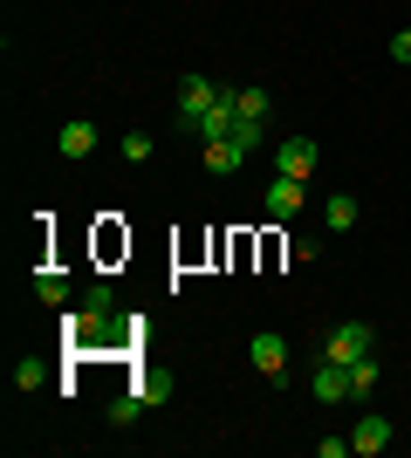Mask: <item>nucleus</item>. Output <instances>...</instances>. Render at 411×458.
<instances>
[{"instance_id": "6ab92c4d", "label": "nucleus", "mask_w": 411, "mask_h": 458, "mask_svg": "<svg viewBox=\"0 0 411 458\" xmlns=\"http://www.w3.org/2000/svg\"><path fill=\"white\" fill-rule=\"evenodd\" d=\"M391 55H398V62L411 69V28H398V35H391Z\"/></svg>"}, {"instance_id": "2eb2a0df", "label": "nucleus", "mask_w": 411, "mask_h": 458, "mask_svg": "<svg viewBox=\"0 0 411 458\" xmlns=\"http://www.w3.org/2000/svg\"><path fill=\"white\" fill-rule=\"evenodd\" d=\"M137 397H144V403H165V397H172V377H165V369H144V377H137Z\"/></svg>"}, {"instance_id": "f3484780", "label": "nucleus", "mask_w": 411, "mask_h": 458, "mask_svg": "<svg viewBox=\"0 0 411 458\" xmlns=\"http://www.w3.org/2000/svg\"><path fill=\"white\" fill-rule=\"evenodd\" d=\"M124 157H131V165H144V157H151V131H131V137H124Z\"/></svg>"}, {"instance_id": "4468645a", "label": "nucleus", "mask_w": 411, "mask_h": 458, "mask_svg": "<svg viewBox=\"0 0 411 458\" xmlns=\"http://www.w3.org/2000/svg\"><path fill=\"white\" fill-rule=\"evenodd\" d=\"M144 411H151V403L137 397V390H124V397L110 403V424H117V431H124V424H137V418H144Z\"/></svg>"}, {"instance_id": "6e6552de", "label": "nucleus", "mask_w": 411, "mask_h": 458, "mask_svg": "<svg viewBox=\"0 0 411 458\" xmlns=\"http://www.w3.org/2000/svg\"><path fill=\"white\" fill-rule=\"evenodd\" d=\"M309 390H315V403H343V397H350V369H343V363H315Z\"/></svg>"}, {"instance_id": "39448f33", "label": "nucleus", "mask_w": 411, "mask_h": 458, "mask_svg": "<svg viewBox=\"0 0 411 458\" xmlns=\"http://www.w3.org/2000/svg\"><path fill=\"white\" fill-rule=\"evenodd\" d=\"M199 157H206L213 178H234L240 165H247V144H240V137H213V144H199Z\"/></svg>"}, {"instance_id": "1a4fd4ad", "label": "nucleus", "mask_w": 411, "mask_h": 458, "mask_svg": "<svg viewBox=\"0 0 411 458\" xmlns=\"http://www.w3.org/2000/svg\"><path fill=\"white\" fill-rule=\"evenodd\" d=\"M274 157H281V172H288V178H309L315 172V137H281V151H274Z\"/></svg>"}, {"instance_id": "7ed1b4c3", "label": "nucleus", "mask_w": 411, "mask_h": 458, "mask_svg": "<svg viewBox=\"0 0 411 458\" xmlns=\"http://www.w3.org/2000/svg\"><path fill=\"white\" fill-rule=\"evenodd\" d=\"M247 363H254L261 377H288V343H281L274 328H261V335H247Z\"/></svg>"}, {"instance_id": "0eeeda50", "label": "nucleus", "mask_w": 411, "mask_h": 458, "mask_svg": "<svg viewBox=\"0 0 411 458\" xmlns=\"http://www.w3.org/2000/svg\"><path fill=\"white\" fill-rule=\"evenodd\" d=\"M97 123H90V116H76V123H62V131H56V151L62 157H90V151H97Z\"/></svg>"}, {"instance_id": "ddd939ff", "label": "nucleus", "mask_w": 411, "mask_h": 458, "mask_svg": "<svg viewBox=\"0 0 411 458\" xmlns=\"http://www.w3.org/2000/svg\"><path fill=\"white\" fill-rule=\"evenodd\" d=\"M35 294H41L48 308H62V301H69V281H62L56 267H41V274H35Z\"/></svg>"}, {"instance_id": "f03ea898", "label": "nucleus", "mask_w": 411, "mask_h": 458, "mask_svg": "<svg viewBox=\"0 0 411 458\" xmlns=\"http://www.w3.org/2000/svg\"><path fill=\"white\" fill-rule=\"evenodd\" d=\"M219 89H227V82H213V76H185V82H178V110H172V116H178V131H193L199 116L219 103Z\"/></svg>"}, {"instance_id": "20e7f679", "label": "nucleus", "mask_w": 411, "mask_h": 458, "mask_svg": "<svg viewBox=\"0 0 411 458\" xmlns=\"http://www.w3.org/2000/svg\"><path fill=\"white\" fill-rule=\"evenodd\" d=\"M261 206H268V219H295V212L309 206V199H302V178H288V172H274V185L261 191Z\"/></svg>"}, {"instance_id": "9d476101", "label": "nucleus", "mask_w": 411, "mask_h": 458, "mask_svg": "<svg viewBox=\"0 0 411 458\" xmlns=\"http://www.w3.org/2000/svg\"><path fill=\"white\" fill-rule=\"evenodd\" d=\"M377 383H384V363H377V356H356L350 363V403H371Z\"/></svg>"}, {"instance_id": "a211bd4d", "label": "nucleus", "mask_w": 411, "mask_h": 458, "mask_svg": "<svg viewBox=\"0 0 411 458\" xmlns=\"http://www.w3.org/2000/svg\"><path fill=\"white\" fill-rule=\"evenodd\" d=\"M14 390H41V363H21L14 369Z\"/></svg>"}, {"instance_id": "9b49d317", "label": "nucleus", "mask_w": 411, "mask_h": 458, "mask_svg": "<svg viewBox=\"0 0 411 458\" xmlns=\"http://www.w3.org/2000/svg\"><path fill=\"white\" fill-rule=\"evenodd\" d=\"M322 226H330V233L356 226V199H350V191H330V199H322Z\"/></svg>"}, {"instance_id": "dca6fc26", "label": "nucleus", "mask_w": 411, "mask_h": 458, "mask_svg": "<svg viewBox=\"0 0 411 458\" xmlns=\"http://www.w3.org/2000/svg\"><path fill=\"white\" fill-rule=\"evenodd\" d=\"M82 308H97V315H110V308H117V294H110V281H90V294H82Z\"/></svg>"}, {"instance_id": "f257e3e1", "label": "nucleus", "mask_w": 411, "mask_h": 458, "mask_svg": "<svg viewBox=\"0 0 411 458\" xmlns=\"http://www.w3.org/2000/svg\"><path fill=\"white\" fill-rule=\"evenodd\" d=\"M356 356H377V328L371 322H336V328H322V363H343V369H350Z\"/></svg>"}, {"instance_id": "423d86ee", "label": "nucleus", "mask_w": 411, "mask_h": 458, "mask_svg": "<svg viewBox=\"0 0 411 458\" xmlns=\"http://www.w3.org/2000/svg\"><path fill=\"white\" fill-rule=\"evenodd\" d=\"M384 445H391V418H384V411H364V418H356V431H350V452L371 458V452H384Z\"/></svg>"}, {"instance_id": "f8f14e48", "label": "nucleus", "mask_w": 411, "mask_h": 458, "mask_svg": "<svg viewBox=\"0 0 411 458\" xmlns=\"http://www.w3.org/2000/svg\"><path fill=\"white\" fill-rule=\"evenodd\" d=\"M268 110H274L268 89H254V82H247V89H234V116H240V123H268Z\"/></svg>"}]
</instances>
